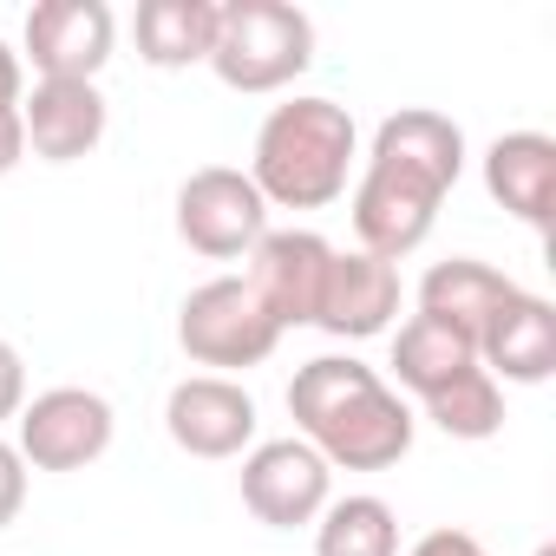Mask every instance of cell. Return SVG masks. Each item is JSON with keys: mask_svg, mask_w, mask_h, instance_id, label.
<instances>
[{"mask_svg": "<svg viewBox=\"0 0 556 556\" xmlns=\"http://www.w3.org/2000/svg\"><path fill=\"white\" fill-rule=\"evenodd\" d=\"M361 157V131L348 118V105L334 99H289L275 105L255 131V157H249V184L262 190L268 210H328Z\"/></svg>", "mask_w": 556, "mask_h": 556, "instance_id": "cell-3", "label": "cell"}, {"mask_svg": "<svg viewBox=\"0 0 556 556\" xmlns=\"http://www.w3.org/2000/svg\"><path fill=\"white\" fill-rule=\"evenodd\" d=\"M21 504H27V458L0 439V530L21 517Z\"/></svg>", "mask_w": 556, "mask_h": 556, "instance_id": "cell-21", "label": "cell"}, {"mask_svg": "<svg viewBox=\"0 0 556 556\" xmlns=\"http://www.w3.org/2000/svg\"><path fill=\"white\" fill-rule=\"evenodd\" d=\"M177 236L210 262H236L268 236V203L249 184V170L203 164L177 184Z\"/></svg>", "mask_w": 556, "mask_h": 556, "instance_id": "cell-6", "label": "cell"}, {"mask_svg": "<svg viewBox=\"0 0 556 556\" xmlns=\"http://www.w3.org/2000/svg\"><path fill=\"white\" fill-rule=\"evenodd\" d=\"M210 66L229 92H282L315 66V21L289 0H223Z\"/></svg>", "mask_w": 556, "mask_h": 556, "instance_id": "cell-4", "label": "cell"}, {"mask_svg": "<svg viewBox=\"0 0 556 556\" xmlns=\"http://www.w3.org/2000/svg\"><path fill=\"white\" fill-rule=\"evenodd\" d=\"M484 190L517 223L549 229V216H556V138H543V131H504L484 151Z\"/></svg>", "mask_w": 556, "mask_h": 556, "instance_id": "cell-15", "label": "cell"}, {"mask_svg": "<svg viewBox=\"0 0 556 556\" xmlns=\"http://www.w3.org/2000/svg\"><path fill=\"white\" fill-rule=\"evenodd\" d=\"M216 21H223V0H144L138 21H131V34H138V60L157 66V73L210 66Z\"/></svg>", "mask_w": 556, "mask_h": 556, "instance_id": "cell-17", "label": "cell"}, {"mask_svg": "<svg viewBox=\"0 0 556 556\" xmlns=\"http://www.w3.org/2000/svg\"><path fill=\"white\" fill-rule=\"evenodd\" d=\"M21 131H27L34 157L79 164L105 138V99L86 79H40L34 99H21Z\"/></svg>", "mask_w": 556, "mask_h": 556, "instance_id": "cell-14", "label": "cell"}, {"mask_svg": "<svg viewBox=\"0 0 556 556\" xmlns=\"http://www.w3.org/2000/svg\"><path fill=\"white\" fill-rule=\"evenodd\" d=\"M0 105H21V53L0 40Z\"/></svg>", "mask_w": 556, "mask_h": 556, "instance_id": "cell-25", "label": "cell"}, {"mask_svg": "<svg viewBox=\"0 0 556 556\" xmlns=\"http://www.w3.org/2000/svg\"><path fill=\"white\" fill-rule=\"evenodd\" d=\"M328 262H334L328 236H315V229H268L249 249L242 282L255 289L268 321L289 334V328H315V308H321V289H328Z\"/></svg>", "mask_w": 556, "mask_h": 556, "instance_id": "cell-9", "label": "cell"}, {"mask_svg": "<svg viewBox=\"0 0 556 556\" xmlns=\"http://www.w3.org/2000/svg\"><path fill=\"white\" fill-rule=\"evenodd\" d=\"M393 315H400V268L367 249H334L315 328L334 341H374L393 328Z\"/></svg>", "mask_w": 556, "mask_h": 556, "instance_id": "cell-12", "label": "cell"}, {"mask_svg": "<svg viewBox=\"0 0 556 556\" xmlns=\"http://www.w3.org/2000/svg\"><path fill=\"white\" fill-rule=\"evenodd\" d=\"M164 432L190 458H236L255 439V400H249V387H236L223 374L177 380L164 400Z\"/></svg>", "mask_w": 556, "mask_h": 556, "instance_id": "cell-11", "label": "cell"}, {"mask_svg": "<svg viewBox=\"0 0 556 556\" xmlns=\"http://www.w3.org/2000/svg\"><path fill=\"white\" fill-rule=\"evenodd\" d=\"M406 556H491V549H484L471 530H452V523H445V530H426Z\"/></svg>", "mask_w": 556, "mask_h": 556, "instance_id": "cell-23", "label": "cell"}, {"mask_svg": "<svg viewBox=\"0 0 556 556\" xmlns=\"http://www.w3.org/2000/svg\"><path fill=\"white\" fill-rule=\"evenodd\" d=\"M510 295H517V282H510L504 268H491V262H478V255H452V262H432V268H426V282H419V315H432L439 328H452V334H465V341L478 348L484 321H491Z\"/></svg>", "mask_w": 556, "mask_h": 556, "instance_id": "cell-16", "label": "cell"}, {"mask_svg": "<svg viewBox=\"0 0 556 556\" xmlns=\"http://www.w3.org/2000/svg\"><path fill=\"white\" fill-rule=\"evenodd\" d=\"M177 341L197 367H223V380H229V367H262L275 354V341H282V328L268 321V308L255 302L242 275H216V282L184 295Z\"/></svg>", "mask_w": 556, "mask_h": 556, "instance_id": "cell-5", "label": "cell"}, {"mask_svg": "<svg viewBox=\"0 0 556 556\" xmlns=\"http://www.w3.org/2000/svg\"><path fill=\"white\" fill-rule=\"evenodd\" d=\"M118 21L105 0H40L27 14V60L40 79H99L112 60Z\"/></svg>", "mask_w": 556, "mask_h": 556, "instance_id": "cell-10", "label": "cell"}, {"mask_svg": "<svg viewBox=\"0 0 556 556\" xmlns=\"http://www.w3.org/2000/svg\"><path fill=\"white\" fill-rule=\"evenodd\" d=\"M27 157V131H21V105H0V177Z\"/></svg>", "mask_w": 556, "mask_h": 556, "instance_id": "cell-24", "label": "cell"}, {"mask_svg": "<svg viewBox=\"0 0 556 556\" xmlns=\"http://www.w3.org/2000/svg\"><path fill=\"white\" fill-rule=\"evenodd\" d=\"M112 400L92 387H47L34 393V406H21V458L34 471H86L92 458L112 452Z\"/></svg>", "mask_w": 556, "mask_h": 556, "instance_id": "cell-7", "label": "cell"}, {"mask_svg": "<svg viewBox=\"0 0 556 556\" xmlns=\"http://www.w3.org/2000/svg\"><path fill=\"white\" fill-rule=\"evenodd\" d=\"M27 406V361L14 354V341H0V419H21Z\"/></svg>", "mask_w": 556, "mask_h": 556, "instance_id": "cell-22", "label": "cell"}, {"mask_svg": "<svg viewBox=\"0 0 556 556\" xmlns=\"http://www.w3.org/2000/svg\"><path fill=\"white\" fill-rule=\"evenodd\" d=\"M426 419L445 432V439H497L504 432V387L484 374V367H465L452 387H439L432 400H419Z\"/></svg>", "mask_w": 556, "mask_h": 556, "instance_id": "cell-20", "label": "cell"}, {"mask_svg": "<svg viewBox=\"0 0 556 556\" xmlns=\"http://www.w3.org/2000/svg\"><path fill=\"white\" fill-rule=\"evenodd\" d=\"M465 367H478V348L452 328H439L432 315H413L400 334H393V374L413 400H432L439 387H452Z\"/></svg>", "mask_w": 556, "mask_h": 556, "instance_id": "cell-18", "label": "cell"}, {"mask_svg": "<svg viewBox=\"0 0 556 556\" xmlns=\"http://www.w3.org/2000/svg\"><path fill=\"white\" fill-rule=\"evenodd\" d=\"M536 556H556V543H543V549H536Z\"/></svg>", "mask_w": 556, "mask_h": 556, "instance_id": "cell-26", "label": "cell"}, {"mask_svg": "<svg viewBox=\"0 0 556 556\" xmlns=\"http://www.w3.org/2000/svg\"><path fill=\"white\" fill-rule=\"evenodd\" d=\"M334 471L308 439H262L242 458V504L268 530H302L328 510Z\"/></svg>", "mask_w": 556, "mask_h": 556, "instance_id": "cell-8", "label": "cell"}, {"mask_svg": "<svg viewBox=\"0 0 556 556\" xmlns=\"http://www.w3.org/2000/svg\"><path fill=\"white\" fill-rule=\"evenodd\" d=\"M295 439H308L328 471H387L413 452V406L354 354H321L289 380Z\"/></svg>", "mask_w": 556, "mask_h": 556, "instance_id": "cell-2", "label": "cell"}, {"mask_svg": "<svg viewBox=\"0 0 556 556\" xmlns=\"http://www.w3.org/2000/svg\"><path fill=\"white\" fill-rule=\"evenodd\" d=\"M458 170H465V131L445 112L406 105V112L380 118L367 170L354 184V236H361V249L380 255V262L413 255L432 236L439 203L458 184Z\"/></svg>", "mask_w": 556, "mask_h": 556, "instance_id": "cell-1", "label": "cell"}, {"mask_svg": "<svg viewBox=\"0 0 556 556\" xmlns=\"http://www.w3.org/2000/svg\"><path fill=\"white\" fill-rule=\"evenodd\" d=\"M315 556H400L393 504L374 497V491L328 497V510L315 517Z\"/></svg>", "mask_w": 556, "mask_h": 556, "instance_id": "cell-19", "label": "cell"}, {"mask_svg": "<svg viewBox=\"0 0 556 556\" xmlns=\"http://www.w3.org/2000/svg\"><path fill=\"white\" fill-rule=\"evenodd\" d=\"M478 367L491 380H517V387H543L556 374V308L530 289H517L478 334Z\"/></svg>", "mask_w": 556, "mask_h": 556, "instance_id": "cell-13", "label": "cell"}]
</instances>
